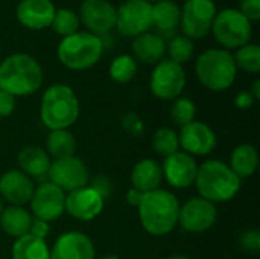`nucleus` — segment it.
Listing matches in <instances>:
<instances>
[{
	"mask_svg": "<svg viewBox=\"0 0 260 259\" xmlns=\"http://www.w3.org/2000/svg\"><path fill=\"white\" fill-rule=\"evenodd\" d=\"M43 84L40 63L27 53H14L0 63V89L9 95L27 96Z\"/></svg>",
	"mask_w": 260,
	"mask_h": 259,
	"instance_id": "obj_1",
	"label": "nucleus"
},
{
	"mask_svg": "<svg viewBox=\"0 0 260 259\" xmlns=\"http://www.w3.org/2000/svg\"><path fill=\"white\" fill-rule=\"evenodd\" d=\"M29 203L35 218L46 223L55 221L66 211V192L52 182H43L35 188Z\"/></svg>",
	"mask_w": 260,
	"mask_h": 259,
	"instance_id": "obj_12",
	"label": "nucleus"
},
{
	"mask_svg": "<svg viewBox=\"0 0 260 259\" xmlns=\"http://www.w3.org/2000/svg\"><path fill=\"white\" fill-rule=\"evenodd\" d=\"M241 247L248 253H259L260 252V234L257 229L245 231L239 238Z\"/></svg>",
	"mask_w": 260,
	"mask_h": 259,
	"instance_id": "obj_35",
	"label": "nucleus"
},
{
	"mask_svg": "<svg viewBox=\"0 0 260 259\" xmlns=\"http://www.w3.org/2000/svg\"><path fill=\"white\" fill-rule=\"evenodd\" d=\"M15 110V98L0 89V119L8 118Z\"/></svg>",
	"mask_w": 260,
	"mask_h": 259,
	"instance_id": "obj_37",
	"label": "nucleus"
},
{
	"mask_svg": "<svg viewBox=\"0 0 260 259\" xmlns=\"http://www.w3.org/2000/svg\"><path fill=\"white\" fill-rule=\"evenodd\" d=\"M259 166V154L257 150L250 143H242L236 147L230 157L232 171L242 180L251 177Z\"/></svg>",
	"mask_w": 260,
	"mask_h": 259,
	"instance_id": "obj_26",
	"label": "nucleus"
},
{
	"mask_svg": "<svg viewBox=\"0 0 260 259\" xmlns=\"http://www.w3.org/2000/svg\"><path fill=\"white\" fill-rule=\"evenodd\" d=\"M212 32L222 49H239L250 43L253 26L238 9L227 8L216 14Z\"/></svg>",
	"mask_w": 260,
	"mask_h": 259,
	"instance_id": "obj_7",
	"label": "nucleus"
},
{
	"mask_svg": "<svg viewBox=\"0 0 260 259\" xmlns=\"http://www.w3.org/2000/svg\"><path fill=\"white\" fill-rule=\"evenodd\" d=\"M166 50L169 53V60L183 66V63H187L193 56L195 46L190 38H187L184 35H175L171 38Z\"/></svg>",
	"mask_w": 260,
	"mask_h": 259,
	"instance_id": "obj_32",
	"label": "nucleus"
},
{
	"mask_svg": "<svg viewBox=\"0 0 260 259\" xmlns=\"http://www.w3.org/2000/svg\"><path fill=\"white\" fill-rule=\"evenodd\" d=\"M50 156L40 147H24L18 153L20 171L27 177L46 182L50 169Z\"/></svg>",
	"mask_w": 260,
	"mask_h": 259,
	"instance_id": "obj_21",
	"label": "nucleus"
},
{
	"mask_svg": "<svg viewBox=\"0 0 260 259\" xmlns=\"http://www.w3.org/2000/svg\"><path fill=\"white\" fill-rule=\"evenodd\" d=\"M55 11L56 8L52 0H21L15 14L20 24L32 31H40L52 24Z\"/></svg>",
	"mask_w": 260,
	"mask_h": 259,
	"instance_id": "obj_19",
	"label": "nucleus"
},
{
	"mask_svg": "<svg viewBox=\"0 0 260 259\" xmlns=\"http://www.w3.org/2000/svg\"><path fill=\"white\" fill-rule=\"evenodd\" d=\"M123 127H125V130L126 131H129V133H133V134H140L142 131H143V124H142V121L136 116V114H126L125 116V119H123Z\"/></svg>",
	"mask_w": 260,
	"mask_h": 259,
	"instance_id": "obj_40",
	"label": "nucleus"
},
{
	"mask_svg": "<svg viewBox=\"0 0 260 259\" xmlns=\"http://www.w3.org/2000/svg\"><path fill=\"white\" fill-rule=\"evenodd\" d=\"M94 256L93 241L85 234L75 231L62 234L50 250V259H94Z\"/></svg>",
	"mask_w": 260,
	"mask_h": 259,
	"instance_id": "obj_18",
	"label": "nucleus"
},
{
	"mask_svg": "<svg viewBox=\"0 0 260 259\" xmlns=\"http://www.w3.org/2000/svg\"><path fill=\"white\" fill-rule=\"evenodd\" d=\"M143 192H140V191H137V189H134V188H131L129 191H128V194H126V202L131 205V206H136V208H139L140 206V203H142V200H143Z\"/></svg>",
	"mask_w": 260,
	"mask_h": 259,
	"instance_id": "obj_42",
	"label": "nucleus"
},
{
	"mask_svg": "<svg viewBox=\"0 0 260 259\" xmlns=\"http://www.w3.org/2000/svg\"><path fill=\"white\" fill-rule=\"evenodd\" d=\"M11 255L12 259H50V250L46 240L27 234L15 240Z\"/></svg>",
	"mask_w": 260,
	"mask_h": 259,
	"instance_id": "obj_27",
	"label": "nucleus"
},
{
	"mask_svg": "<svg viewBox=\"0 0 260 259\" xmlns=\"http://www.w3.org/2000/svg\"><path fill=\"white\" fill-rule=\"evenodd\" d=\"M146 2H149V3H157V2H161V0H146Z\"/></svg>",
	"mask_w": 260,
	"mask_h": 259,
	"instance_id": "obj_46",
	"label": "nucleus"
},
{
	"mask_svg": "<svg viewBox=\"0 0 260 259\" xmlns=\"http://www.w3.org/2000/svg\"><path fill=\"white\" fill-rule=\"evenodd\" d=\"M47 153L55 160L72 157L76 150V140L69 130H52L46 140Z\"/></svg>",
	"mask_w": 260,
	"mask_h": 259,
	"instance_id": "obj_28",
	"label": "nucleus"
},
{
	"mask_svg": "<svg viewBox=\"0 0 260 259\" xmlns=\"http://www.w3.org/2000/svg\"><path fill=\"white\" fill-rule=\"evenodd\" d=\"M34 182L20 169H11L0 177V195L12 206H23L34 195Z\"/></svg>",
	"mask_w": 260,
	"mask_h": 259,
	"instance_id": "obj_20",
	"label": "nucleus"
},
{
	"mask_svg": "<svg viewBox=\"0 0 260 259\" xmlns=\"http://www.w3.org/2000/svg\"><path fill=\"white\" fill-rule=\"evenodd\" d=\"M195 185L201 198L215 205L236 197L241 189V179L221 160H207L198 166Z\"/></svg>",
	"mask_w": 260,
	"mask_h": 259,
	"instance_id": "obj_3",
	"label": "nucleus"
},
{
	"mask_svg": "<svg viewBox=\"0 0 260 259\" xmlns=\"http://www.w3.org/2000/svg\"><path fill=\"white\" fill-rule=\"evenodd\" d=\"M180 18L181 8L174 0H161L152 5V26L160 32L158 35L163 40L177 31Z\"/></svg>",
	"mask_w": 260,
	"mask_h": 259,
	"instance_id": "obj_23",
	"label": "nucleus"
},
{
	"mask_svg": "<svg viewBox=\"0 0 260 259\" xmlns=\"http://www.w3.org/2000/svg\"><path fill=\"white\" fill-rule=\"evenodd\" d=\"M30 223H32V215L26 209H23L21 206L5 208L0 214L2 231L15 240L29 234Z\"/></svg>",
	"mask_w": 260,
	"mask_h": 259,
	"instance_id": "obj_25",
	"label": "nucleus"
},
{
	"mask_svg": "<svg viewBox=\"0 0 260 259\" xmlns=\"http://www.w3.org/2000/svg\"><path fill=\"white\" fill-rule=\"evenodd\" d=\"M79 24H81V21L75 11L69 9V8H59L55 11L50 26L53 27V31L58 35H61L64 38V37L76 34L79 31Z\"/></svg>",
	"mask_w": 260,
	"mask_h": 259,
	"instance_id": "obj_31",
	"label": "nucleus"
},
{
	"mask_svg": "<svg viewBox=\"0 0 260 259\" xmlns=\"http://www.w3.org/2000/svg\"><path fill=\"white\" fill-rule=\"evenodd\" d=\"M195 113H197V107L192 99H189V98L174 99V104L171 107V119L177 125L184 127V125L193 122Z\"/></svg>",
	"mask_w": 260,
	"mask_h": 259,
	"instance_id": "obj_34",
	"label": "nucleus"
},
{
	"mask_svg": "<svg viewBox=\"0 0 260 259\" xmlns=\"http://www.w3.org/2000/svg\"><path fill=\"white\" fill-rule=\"evenodd\" d=\"M134 60L143 64H157L166 53V43L158 34L145 32L133 40Z\"/></svg>",
	"mask_w": 260,
	"mask_h": 259,
	"instance_id": "obj_22",
	"label": "nucleus"
},
{
	"mask_svg": "<svg viewBox=\"0 0 260 259\" xmlns=\"http://www.w3.org/2000/svg\"><path fill=\"white\" fill-rule=\"evenodd\" d=\"M178 142L184 153L190 156H207L216 148V134L204 122L193 121L181 127Z\"/></svg>",
	"mask_w": 260,
	"mask_h": 259,
	"instance_id": "obj_16",
	"label": "nucleus"
},
{
	"mask_svg": "<svg viewBox=\"0 0 260 259\" xmlns=\"http://www.w3.org/2000/svg\"><path fill=\"white\" fill-rule=\"evenodd\" d=\"M104 41L90 32L78 31L64 37L58 44V58L62 66L70 70H87L93 67L102 56Z\"/></svg>",
	"mask_w": 260,
	"mask_h": 259,
	"instance_id": "obj_6",
	"label": "nucleus"
},
{
	"mask_svg": "<svg viewBox=\"0 0 260 259\" xmlns=\"http://www.w3.org/2000/svg\"><path fill=\"white\" fill-rule=\"evenodd\" d=\"M250 93L253 95L254 99H260V81H254L253 82V89H251Z\"/></svg>",
	"mask_w": 260,
	"mask_h": 259,
	"instance_id": "obj_43",
	"label": "nucleus"
},
{
	"mask_svg": "<svg viewBox=\"0 0 260 259\" xmlns=\"http://www.w3.org/2000/svg\"><path fill=\"white\" fill-rule=\"evenodd\" d=\"M101 259H122V258H119V256H116V255H108V256H104V258H101Z\"/></svg>",
	"mask_w": 260,
	"mask_h": 259,
	"instance_id": "obj_45",
	"label": "nucleus"
},
{
	"mask_svg": "<svg viewBox=\"0 0 260 259\" xmlns=\"http://www.w3.org/2000/svg\"><path fill=\"white\" fill-rule=\"evenodd\" d=\"M79 21L93 35H105L116 27V8L108 0H84L79 8Z\"/></svg>",
	"mask_w": 260,
	"mask_h": 259,
	"instance_id": "obj_13",
	"label": "nucleus"
},
{
	"mask_svg": "<svg viewBox=\"0 0 260 259\" xmlns=\"http://www.w3.org/2000/svg\"><path fill=\"white\" fill-rule=\"evenodd\" d=\"M236 69H241L245 73L256 75L260 72V47L257 44H245L236 49L233 55Z\"/></svg>",
	"mask_w": 260,
	"mask_h": 259,
	"instance_id": "obj_30",
	"label": "nucleus"
},
{
	"mask_svg": "<svg viewBox=\"0 0 260 259\" xmlns=\"http://www.w3.org/2000/svg\"><path fill=\"white\" fill-rule=\"evenodd\" d=\"M161 172H163L166 182L172 188L184 189L195 183L197 172H198V163L195 162V159L190 154H187L184 151H177V153L165 157Z\"/></svg>",
	"mask_w": 260,
	"mask_h": 259,
	"instance_id": "obj_15",
	"label": "nucleus"
},
{
	"mask_svg": "<svg viewBox=\"0 0 260 259\" xmlns=\"http://www.w3.org/2000/svg\"><path fill=\"white\" fill-rule=\"evenodd\" d=\"M254 98H253V95L248 92V90H242V92H239L238 95H236V98H235V105L238 107V108H242V110H245V108H250L253 104H254Z\"/></svg>",
	"mask_w": 260,
	"mask_h": 259,
	"instance_id": "obj_41",
	"label": "nucleus"
},
{
	"mask_svg": "<svg viewBox=\"0 0 260 259\" xmlns=\"http://www.w3.org/2000/svg\"><path fill=\"white\" fill-rule=\"evenodd\" d=\"M216 14V5L213 0H186L180 18L184 37L193 41L209 35Z\"/></svg>",
	"mask_w": 260,
	"mask_h": 259,
	"instance_id": "obj_8",
	"label": "nucleus"
},
{
	"mask_svg": "<svg viewBox=\"0 0 260 259\" xmlns=\"http://www.w3.org/2000/svg\"><path fill=\"white\" fill-rule=\"evenodd\" d=\"M105 200L90 186L69 192L66 195V211L76 220L91 221L104 209Z\"/></svg>",
	"mask_w": 260,
	"mask_h": 259,
	"instance_id": "obj_17",
	"label": "nucleus"
},
{
	"mask_svg": "<svg viewBox=\"0 0 260 259\" xmlns=\"http://www.w3.org/2000/svg\"><path fill=\"white\" fill-rule=\"evenodd\" d=\"M163 180L161 166L151 159H143L134 165L131 172L133 188L146 194L155 189H160V183Z\"/></svg>",
	"mask_w": 260,
	"mask_h": 259,
	"instance_id": "obj_24",
	"label": "nucleus"
},
{
	"mask_svg": "<svg viewBox=\"0 0 260 259\" xmlns=\"http://www.w3.org/2000/svg\"><path fill=\"white\" fill-rule=\"evenodd\" d=\"M152 147L157 154L168 157L178 151V147H180L178 134L171 128H160L155 131L152 137Z\"/></svg>",
	"mask_w": 260,
	"mask_h": 259,
	"instance_id": "obj_33",
	"label": "nucleus"
},
{
	"mask_svg": "<svg viewBox=\"0 0 260 259\" xmlns=\"http://www.w3.org/2000/svg\"><path fill=\"white\" fill-rule=\"evenodd\" d=\"M90 188H93L104 200L105 198H108L110 197V194H111V189H113V186H111V182L107 179V177H104V176H98V177H94L93 180H91V186Z\"/></svg>",
	"mask_w": 260,
	"mask_h": 259,
	"instance_id": "obj_38",
	"label": "nucleus"
},
{
	"mask_svg": "<svg viewBox=\"0 0 260 259\" xmlns=\"http://www.w3.org/2000/svg\"><path fill=\"white\" fill-rule=\"evenodd\" d=\"M168 259H190V258H187V256H184V255H172V256H169Z\"/></svg>",
	"mask_w": 260,
	"mask_h": 259,
	"instance_id": "obj_44",
	"label": "nucleus"
},
{
	"mask_svg": "<svg viewBox=\"0 0 260 259\" xmlns=\"http://www.w3.org/2000/svg\"><path fill=\"white\" fill-rule=\"evenodd\" d=\"M218 218V211L213 203L197 197L180 208L178 223L183 231L190 234H201L209 231Z\"/></svg>",
	"mask_w": 260,
	"mask_h": 259,
	"instance_id": "obj_14",
	"label": "nucleus"
},
{
	"mask_svg": "<svg viewBox=\"0 0 260 259\" xmlns=\"http://www.w3.org/2000/svg\"><path fill=\"white\" fill-rule=\"evenodd\" d=\"M151 92L155 98L163 101L177 99L186 85V73L181 64L172 60H161L155 64L151 75Z\"/></svg>",
	"mask_w": 260,
	"mask_h": 259,
	"instance_id": "obj_9",
	"label": "nucleus"
},
{
	"mask_svg": "<svg viewBox=\"0 0 260 259\" xmlns=\"http://www.w3.org/2000/svg\"><path fill=\"white\" fill-rule=\"evenodd\" d=\"M180 203L174 194L165 189L146 192L139 206V217L143 229L154 235L163 237L178 224Z\"/></svg>",
	"mask_w": 260,
	"mask_h": 259,
	"instance_id": "obj_2",
	"label": "nucleus"
},
{
	"mask_svg": "<svg viewBox=\"0 0 260 259\" xmlns=\"http://www.w3.org/2000/svg\"><path fill=\"white\" fill-rule=\"evenodd\" d=\"M108 73H110V78L119 84L129 82L137 73V61L131 55H126V53L119 55L111 61Z\"/></svg>",
	"mask_w": 260,
	"mask_h": 259,
	"instance_id": "obj_29",
	"label": "nucleus"
},
{
	"mask_svg": "<svg viewBox=\"0 0 260 259\" xmlns=\"http://www.w3.org/2000/svg\"><path fill=\"white\" fill-rule=\"evenodd\" d=\"M2 211H3V205H2V200H0V214H2Z\"/></svg>",
	"mask_w": 260,
	"mask_h": 259,
	"instance_id": "obj_47",
	"label": "nucleus"
},
{
	"mask_svg": "<svg viewBox=\"0 0 260 259\" xmlns=\"http://www.w3.org/2000/svg\"><path fill=\"white\" fill-rule=\"evenodd\" d=\"M47 179L64 192H72L87 186L90 174L85 163L79 157L72 156L52 162Z\"/></svg>",
	"mask_w": 260,
	"mask_h": 259,
	"instance_id": "obj_11",
	"label": "nucleus"
},
{
	"mask_svg": "<svg viewBox=\"0 0 260 259\" xmlns=\"http://www.w3.org/2000/svg\"><path fill=\"white\" fill-rule=\"evenodd\" d=\"M49 231H50L49 223H46L43 220H38V218H32L30 229H29V235L37 237V238H41V240H46V237L49 235Z\"/></svg>",
	"mask_w": 260,
	"mask_h": 259,
	"instance_id": "obj_39",
	"label": "nucleus"
},
{
	"mask_svg": "<svg viewBox=\"0 0 260 259\" xmlns=\"http://www.w3.org/2000/svg\"><path fill=\"white\" fill-rule=\"evenodd\" d=\"M250 23L260 20V0H242L241 9H238Z\"/></svg>",
	"mask_w": 260,
	"mask_h": 259,
	"instance_id": "obj_36",
	"label": "nucleus"
},
{
	"mask_svg": "<svg viewBox=\"0 0 260 259\" xmlns=\"http://www.w3.org/2000/svg\"><path fill=\"white\" fill-rule=\"evenodd\" d=\"M195 73L206 89L222 92L233 85L238 69L229 50L207 49L197 58Z\"/></svg>",
	"mask_w": 260,
	"mask_h": 259,
	"instance_id": "obj_5",
	"label": "nucleus"
},
{
	"mask_svg": "<svg viewBox=\"0 0 260 259\" xmlns=\"http://www.w3.org/2000/svg\"><path fill=\"white\" fill-rule=\"evenodd\" d=\"M116 14V27L123 37L136 38L152 26V3L146 0H125Z\"/></svg>",
	"mask_w": 260,
	"mask_h": 259,
	"instance_id": "obj_10",
	"label": "nucleus"
},
{
	"mask_svg": "<svg viewBox=\"0 0 260 259\" xmlns=\"http://www.w3.org/2000/svg\"><path fill=\"white\" fill-rule=\"evenodd\" d=\"M40 114L43 124L52 130H67L79 116V101L75 92L66 84H53L41 99Z\"/></svg>",
	"mask_w": 260,
	"mask_h": 259,
	"instance_id": "obj_4",
	"label": "nucleus"
}]
</instances>
